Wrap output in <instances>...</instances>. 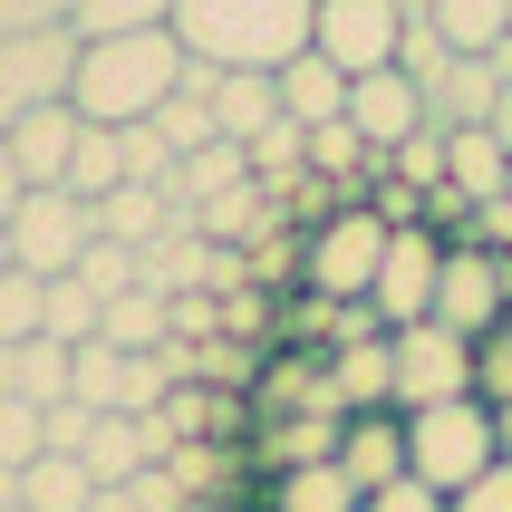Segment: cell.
Listing matches in <instances>:
<instances>
[{
    "instance_id": "41",
    "label": "cell",
    "mask_w": 512,
    "mask_h": 512,
    "mask_svg": "<svg viewBox=\"0 0 512 512\" xmlns=\"http://www.w3.org/2000/svg\"><path fill=\"white\" fill-rule=\"evenodd\" d=\"M397 20H435V0H397Z\"/></svg>"
},
{
    "instance_id": "6",
    "label": "cell",
    "mask_w": 512,
    "mask_h": 512,
    "mask_svg": "<svg viewBox=\"0 0 512 512\" xmlns=\"http://www.w3.org/2000/svg\"><path fill=\"white\" fill-rule=\"evenodd\" d=\"M387 368H397V416L445 406V397H474V339H455L445 319L387 329Z\"/></svg>"
},
{
    "instance_id": "42",
    "label": "cell",
    "mask_w": 512,
    "mask_h": 512,
    "mask_svg": "<svg viewBox=\"0 0 512 512\" xmlns=\"http://www.w3.org/2000/svg\"><path fill=\"white\" fill-rule=\"evenodd\" d=\"M493 426H503V464H512V406H493Z\"/></svg>"
},
{
    "instance_id": "15",
    "label": "cell",
    "mask_w": 512,
    "mask_h": 512,
    "mask_svg": "<svg viewBox=\"0 0 512 512\" xmlns=\"http://www.w3.org/2000/svg\"><path fill=\"white\" fill-rule=\"evenodd\" d=\"M445 184H455L464 203H493L512 184V145L493 136V126H445Z\"/></svg>"
},
{
    "instance_id": "3",
    "label": "cell",
    "mask_w": 512,
    "mask_h": 512,
    "mask_svg": "<svg viewBox=\"0 0 512 512\" xmlns=\"http://www.w3.org/2000/svg\"><path fill=\"white\" fill-rule=\"evenodd\" d=\"M493 464H503V426H493L484 397H445V406H416V416H406V474L435 484L445 503H455L474 474H493Z\"/></svg>"
},
{
    "instance_id": "33",
    "label": "cell",
    "mask_w": 512,
    "mask_h": 512,
    "mask_svg": "<svg viewBox=\"0 0 512 512\" xmlns=\"http://www.w3.org/2000/svg\"><path fill=\"white\" fill-rule=\"evenodd\" d=\"M78 281L97 290V300H116V290H136V252H126V242H107V232H97V242H87V261H78Z\"/></svg>"
},
{
    "instance_id": "29",
    "label": "cell",
    "mask_w": 512,
    "mask_h": 512,
    "mask_svg": "<svg viewBox=\"0 0 512 512\" xmlns=\"http://www.w3.org/2000/svg\"><path fill=\"white\" fill-rule=\"evenodd\" d=\"M474 397H484V406H512V319L474 339Z\"/></svg>"
},
{
    "instance_id": "39",
    "label": "cell",
    "mask_w": 512,
    "mask_h": 512,
    "mask_svg": "<svg viewBox=\"0 0 512 512\" xmlns=\"http://www.w3.org/2000/svg\"><path fill=\"white\" fill-rule=\"evenodd\" d=\"M87 512H136V493H126V484H107V493H97Z\"/></svg>"
},
{
    "instance_id": "37",
    "label": "cell",
    "mask_w": 512,
    "mask_h": 512,
    "mask_svg": "<svg viewBox=\"0 0 512 512\" xmlns=\"http://www.w3.org/2000/svg\"><path fill=\"white\" fill-rule=\"evenodd\" d=\"M455 512H512V464H493V474H474V484L455 493Z\"/></svg>"
},
{
    "instance_id": "25",
    "label": "cell",
    "mask_w": 512,
    "mask_h": 512,
    "mask_svg": "<svg viewBox=\"0 0 512 512\" xmlns=\"http://www.w3.org/2000/svg\"><path fill=\"white\" fill-rule=\"evenodd\" d=\"M87 503H97V474H87L78 455L20 464V512H87Z\"/></svg>"
},
{
    "instance_id": "27",
    "label": "cell",
    "mask_w": 512,
    "mask_h": 512,
    "mask_svg": "<svg viewBox=\"0 0 512 512\" xmlns=\"http://www.w3.org/2000/svg\"><path fill=\"white\" fill-rule=\"evenodd\" d=\"M174 0H78V39H126V29H165Z\"/></svg>"
},
{
    "instance_id": "23",
    "label": "cell",
    "mask_w": 512,
    "mask_h": 512,
    "mask_svg": "<svg viewBox=\"0 0 512 512\" xmlns=\"http://www.w3.org/2000/svg\"><path fill=\"white\" fill-rule=\"evenodd\" d=\"M435 39L455 58H493L512 39V0H435Z\"/></svg>"
},
{
    "instance_id": "24",
    "label": "cell",
    "mask_w": 512,
    "mask_h": 512,
    "mask_svg": "<svg viewBox=\"0 0 512 512\" xmlns=\"http://www.w3.org/2000/svg\"><path fill=\"white\" fill-rule=\"evenodd\" d=\"M126 184V126H87L78 116V155H68V194L78 203H107Z\"/></svg>"
},
{
    "instance_id": "21",
    "label": "cell",
    "mask_w": 512,
    "mask_h": 512,
    "mask_svg": "<svg viewBox=\"0 0 512 512\" xmlns=\"http://www.w3.org/2000/svg\"><path fill=\"white\" fill-rule=\"evenodd\" d=\"M97 339H107V348H136V358H155V348H165L174 339V300H165V290H116V300H107V319H97Z\"/></svg>"
},
{
    "instance_id": "17",
    "label": "cell",
    "mask_w": 512,
    "mask_h": 512,
    "mask_svg": "<svg viewBox=\"0 0 512 512\" xmlns=\"http://www.w3.org/2000/svg\"><path fill=\"white\" fill-rule=\"evenodd\" d=\"M68 377H78V348H58V339H20V348H0V397L58 406V397H68Z\"/></svg>"
},
{
    "instance_id": "31",
    "label": "cell",
    "mask_w": 512,
    "mask_h": 512,
    "mask_svg": "<svg viewBox=\"0 0 512 512\" xmlns=\"http://www.w3.org/2000/svg\"><path fill=\"white\" fill-rule=\"evenodd\" d=\"M397 68H406V78H416V87H426V97H435V78L455 68V49L435 39V20H406V39H397Z\"/></svg>"
},
{
    "instance_id": "19",
    "label": "cell",
    "mask_w": 512,
    "mask_h": 512,
    "mask_svg": "<svg viewBox=\"0 0 512 512\" xmlns=\"http://www.w3.org/2000/svg\"><path fill=\"white\" fill-rule=\"evenodd\" d=\"M261 512H358V484L339 474V455L329 464H281L261 484Z\"/></svg>"
},
{
    "instance_id": "12",
    "label": "cell",
    "mask_w": 512,
    "mask_h": 512,
    "mask_svg": "<svg viewBox=\"0 0 512 512\" xmlns=\"http://www.w3.org/2000/svg\"><path fill=\"white\" fill-rule=\"evenodd\" d=\"M348 126L377 145V155H397L416 126H435L426 116V87L406 78V68H377V78H348Z\"/></svg>"
},
{
    "instance_id": "32",
    "label": "cell",
    "mask_w": 512,
    "mask_h": 512,
    "mask_svg": "<svg viewBox=\"0 0 512 512\" xmlns=\"http://www.w3.org/2000/svg\"><path fill=\"white\" fill-rule=\"evenodd\" d=\"M20 339H39V271L0 281V348H20Z\"/></svg>"
},
{
    "instance_id": "16",
    "label": "cell",
    "mask_w": 512,
    "mask_h": 512,
    "mask_svg": "<svg viewBox=\"0 0 512 512\" xmlns=\"http://www.w3.org/2000/svg\"><path fill=\"white\" fill-rule=\"evenodd\" d=\"M503 68H493V58H455V68H445V78H435V97H426V116L435 126H493V107H503Z\"/></svg>"
},
{
    "instance_id": "38",
    "label": "cell",
    "mask_w": 512,
    "mask_h": 512,
    "mask_svg": "<svg viewBox=\"0 0 512 512\" xmlns=\"http://www.w3.org/2000/svg\"><path fill=\"white\" fill-rule=\"evenodd\" d=\"M20 203H29V174L10 165V145H0V232H10V213H20Z\"/></svg>"
},
{
    "instance_id": "36",
    "label": "cell",
    "mask_w": 512,
    "mask_h": 512,
    "mask_svg": "<svg viewBox=\"0 0 512 512\" xmlns=\"http://www.w3.org/2000/svg\"><path fill=\"white\" fill-rule=\"evenodd\" d=\"M78 0H0V29H68Z\"/></svg>"
},
{
    "instance_id": "14",
    "label": "cell",
    "mask_w": 512,
    "mask_h": 512,
    "mask_svg": "<svg viewBox=\"0 0 512 512\" xmlns=\"http://www.w3.org/2000/svg\"><path fill=\"white\" fill-rule=\"evenodd\" d=\"M0 145H10V165L29 174V194H49V184H68V155H78V107H39V116H20Z\"/></svg>"
},
{
    "instance_id": "18",
    "label": "cell",
    "mask_w": 512,
    "mask_h": 512,
    "mask_svg": "<svg viewBox=\"0 0 512 512\" xmlns=\"http://www.w3.org/2000/svg\"><path fill=\"white\" fill-rule=\"evenodd\" d=\"M271 87H281V116H290V126H329V116H348V78L319 49H300Z\"/></svg>"
},
{
    "instance_id": "22",
    "label": "cell",
    "mask_w": 512,
    "mask_h": 512,
    "mask_svg": "<svg viewBox=\"0 0 512 512\" xmlns=\"http://www.w3.org/2000/svg\"><path fill=\"white\" fill-rule=\"evenodd\" d=\"M97 319H107V300L78 281V271H58V281H39V339H58V348H87L97 339Z\"/></svg>"
},
{
    "instance_id": "5",
    "label": "cell",
    "mask_w": 512,
    "mask_h": 512,
    "mask_svg": "<svg viewBox=\"0 0 512 512\" xmlns=\"http://www.w3.org/2000/svg\"><path fill=\"white\" fill-rule=\"evenodd\" d=\"M78 78V29H0V136L39 107H68Z\"/></svg>"
},
{
    "instance_id": "28",
    "label": "cell",
    "mask_w": 512,
    "mask_h": 512,
    "mask_svg": "<svg viewBox=\"0 0 512 512\" xmlns=\"http://www.w3.org/2000/svg\"><path fill=\"white\" fill-rule=\"evenodd\" d=\"M387 174H397V184H416V194H435V184H445V126H416V136L387 155Z\"/></svg>"
},
{
    "instance_id": "20",
    "label": "cell",
    "mask_w": 512,
    "mask_h": 512,
    "mask_svg": "<svg viewBox=\"0 0 512 512\" xmlns=\"http://www.w3.org/2000/svg\"><path fill=\"white\" fill-rule=\"evenodd\" d=\"M97 232L126 242V252H145V242H165V232H174V194H165V184H116V194L97 203Z\"/></svg>"
},
{
    "instance_id": "4",
    "label": "cell",
    "mask_w": 512,
    "mask_h": 512,
    "mask_svg": "<svg viewBox=\"0 0 512 512\" xmlns=\"http://www.w3.org/2000/svg\"><path fill=\"white\" fill-rule=\"evenodd\" d=\"M377 261H387V223H377L368 203H348V213L300 232V290L310 300H368Z\"/></svg>"
},
{
    "instance_id": "43",
    "label": "cell",
    "mask_w": 512,
    "mask_h": 512,
    "mask_svg": "<svg viewBox=\"0 0 512 512\" xmlns=\"http://www.w3.org/2000/svg\"><path fill=\"white\" fill-rule=\"evenodd\" d=\"M10 271H20V261H10V232H0V281H10Z\"/></svg>"
},
{
    "instance_id": "10",
    "label": "cell",
    "mask_w": 512,
    "mask_h": 512,
    "mask_svg": "<svg viewBox=\"0 0 512 512\" xmlns=\"http://www.w3.org/2000/svg\"><path fill=\"white\" fill-rule=\"evenodd\" d=\"M435 281H445V232H435V223L387 232V261H377L368 310L387 319V329H416V319H435Z\"/></svg>"
},
{
    "instance_id": "2",
    "label": "cell",
    "mask_w": 512,
    "mask_h": 512,
    "mask_svg": "<svg viewBox=\"0 0 512 512\" xmlns=\"http://www.w3.org/2000/svg\"><path fill=\"white\" fill-rule=\"evenodd\" d=\"M174 87H184V39L174 29H126V39H78L68 107L87 126H145Z\"/></svg>"
},
{
    "instance_id": "8",
    "label": "cell",
    "mask_w": 512,
    "mask_h": 512,
    "mask_svg": "<svg viewBox=\"0 0 512 512\" xmlns=\"http://www.w3.org/2000/svg\"><path fill=\"white\" fill-rule=\"evenodd\" d=\"M87 242H97V203H78L68 184H49V194H29L20 213H10V261H20V271H39V281L78 271Z\"/></svg>"
},
{
    "instance_id": "1",
    "label": "cell",
    "mask_w": 512,
    "mask_h": 512,
    "mask_svg": "<svg viewBox=\"0 0 512 512\" xmlns=\"http://www.w3.org/2000/svg\"><path fill=\"white\" fill-rule=\"evenodd\" d=\"M319 0H174V39L184 58L223 68V78H281L290 58L310 49Z\"/></svg>"
},
{
    "instance_id": "26",
    "label": "cell",
    "mask_w": 512,
    "mask_h": 512,
    "mask_svg": "<svg viewBox=\"0 0 512 512\" xmlns=\"http://www.w3.org/2000/svg\"><path fill=\"white\" fill-rule=\"evenodd\" d=\"M271 116H281V87L271 78H213V126H223V145H252Z\"/></svg>"
},
{
    "instance_id": "44",
    "label": "cell",
    "mask_w": 512,
    "mask_h": 512,
    "mask_svg": "<svg viewBox=\"0 0 512 512\" xmlns=\"http://www.w3.org/2000/svg\"><path fill=\"white\" fill-rule=\"evenodd\" d=\"M503 194H512V184H503Z\"/></svg>"
},
{
    "instance_id": "34",
    "label": "cell",
    "mask_w": 512,
    "mask_h": 512,
    "mask_svg": "<svg viewBox=\"0 0 512 512\" xmlns=\"http://www.w3.org/2000/svg\"><path fill=\"white\" fill-rule=\"evenodd\" d=\"M0 464H39V406L0 397Z\"/></svg>"
},
{
    "instance_id": "7",
    "label": "cell",
    "mask_w": 512,
    "mask_h": 512,
    "mask_svg": "<svg viewBox=\"0 0 512 512\" xmlns=\"http://www.w3.org/2000/svg\"><path fill=\"white\" fill-rule=\"evenodd\" d=\"M435 319L455 339H484L512 319V252L493 242H445V281H435Z\"/></svg>"
},
{
    "instance_id": "9",
    "label": "cell",
    "mask_w": 512,
    "mask_h": 512,
    "mask_svg": "<svg viewBox=\"0 0 512 512\" xmlns=\"http://www.w3.org/2000/svg\"><path fill=\"white\" fill-rule=\"evenodd\" d=\"M397 0H319V20H310V49L339 68V78H377V68H397Z\"/></svg>"
},
{
    "instance_id": "35",
    "label": "cell",
    "mask_w": 512,
    "mask_h": 512,
    "mask_svg": "<svg viewBox=\"0 0 512 512\" xmlns=\"http://www.w3.org/2000/svg\"><path fill=\"white\" fill-rule=\"evenodd\" d=\"M358 512H455V503H445L435 484H416V474H397V484H387V493H368Z\"/></svg>"
},
{
    "instance_id": "11",
    "label": "cell",
    "mask_w": 512,
    "mask_h": 512,
    "mask_svg": "<svg viewBox=\"0 0 512 512\" xmlns=\"http://www.w3.org/2000/svg\"><path fill=\"white\" fill-rule=\"evenodd\" d=\"M68 397H78V406H97V416H155L174 387H165V368H155V358L87 339V348H78V377H68Z\"/></svg>"
},
{
    "instance_id": "13",
    "label": "cell",
    "mask_w": 512,
    "mask_h": 512,
    "mask_svg": "<svg viewBox=\"0 0 512 512\" xmlns=\"http://www.w3.org/2000/svg\"><path fill=\"white\" fill-rule=\"evenodd\" d=\"M339 474L358 484V503L387 493L406 474V416H348V426H339Z\"/></svg>"
},
{
    "instance_id": "30",
    "label": "cell",
    "mask_w": 512,
    "mask_h": 512,
    "mask_svg": "<svg viewBox=\"0 0 512 512\" xmlns=\"http://www.w3.org/2000/svg\"><path fill=\"white\" fill-rule=\"evenodd\" d=\"M87 435H97V406H78V397L39 406V455H87Z\"/></svg>"
},
{
    "instance_id": "40",
    "label": "cell",
    "mask_w": 512,
    "mask_h": 512,
    "mask_svg": "<svg viewBox=\"0 0 512 512\" xmlns=\"http://www.w3.org/2000/svg\"><path fill=\"white\" fill-rule=\"evenodd\" d=\"M493 136H503V145H512V87H503V107H493Z\"/></svg>"
}]
</instances>
